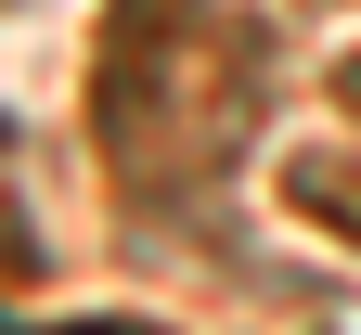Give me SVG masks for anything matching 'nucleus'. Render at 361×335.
Segmentation results:
<instances>
[{"label":"nucleus","instance_id":"nucleus-2","mask_svg":"<svg viewBox=\"0 0 361 335\" xmlns=\"http://www.w3.org/2000/svg\"><path fill=\"white\" fill-rule=\"evenodd\" d=\"M336 104H348V116H361V52H348V65H336Z\"/></svg>","mask_w":361,"mask_h":335},{"label":"nucleus","instance_id":"nucleus-1","mask_svg":"<svg viewBox=\"0 0 361 335\" xmlns=\"http://www.w3.org/2000/svg\"><path fill=\"white\" fill-rule=\"evenodd\" d=\"M284 207L323 219L336 245H361V155H297V168H284Z\"/></svg>","mask_w":361,"mask_h":335}]
</instances>
